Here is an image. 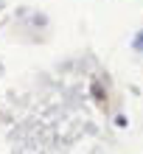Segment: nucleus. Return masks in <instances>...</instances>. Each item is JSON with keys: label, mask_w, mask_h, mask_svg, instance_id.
Here are the masks:
<instances>
[{"label": "nucleus", "mask_w": 143, "mask_h": 154, "mask_svg": "<svg viewBox=\"0 0 143 154\" xmlns=\"http://www.w3.org/2000/svg\"><path fill=\"white\" fill-rule=\"evenodd\" d=\"M132 48H135V51H143V31L138 34L135 39H132Z\"/></svg>", "instance_id": "obj_2"}, {"label": "nucleus", "mask_w": 143, "mask_h": 154, "mask_svg": "<svg viewBox=\"0 0 143 154\" xmlns=\"http://www.w3.org/2000/svg\"><path fill=\"white\" fill-rule=\"evenodd\" d=\"M126 123H129V121H126V115H115V126H121V129H123Z\"/></svg>", "instance_id": "obj_3"}, {"label": "nucleus", "mask_w": 143, "mask_h": 154, "mask_svg": "<svg viewBox=\"0 0 143 154\" xmlns=\"http://www.w3.org/2000/svg\"><path fill=\"white\" fill-rule=\"evenodd\" d=\"M0 73H3V65H0Z\"/></svg>", "instance_id": "obj_4"}, {"label": "nucleus", "mask_w": 143, "mask_h": 154, "mask_svg": "<svg viewBox=\"0 0 143 154\" xmlns=\"http://www.w3.org/2000/svg\"><path fill=\"white\" fill-rule=\"evenodd\" d=\"M90 95L95 98V104H101V106L107 104V90H104V84H101L98 79H95L93 84H90Z\"/></svg>", "instance_id": "obj_1"}]
</instances>
